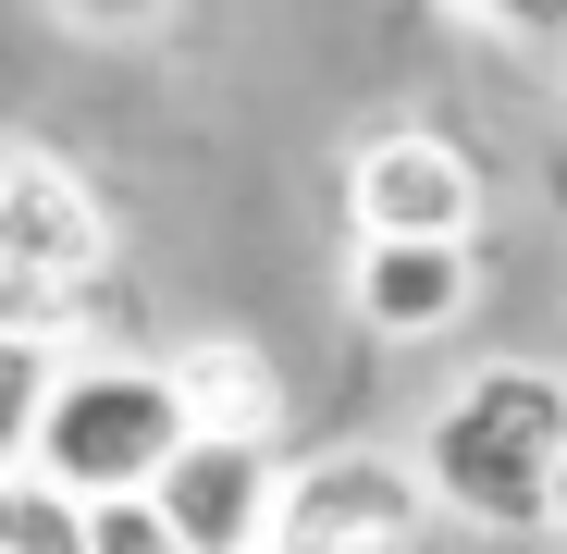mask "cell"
<instances>
[{
    "mask_svg": "<svg viewBox=\"0 0 567 554\" xmlns=\"http://www.w3.org/2000/svg\"><path fill=\"white\" fill-rule=\"evenodd\" d=\"M50 407H62V345H0V481L38 469Z\"/></svg>",
    "mask_w": 567,
    "mask_h": 554,
    "instance_id": "9",
    "label": "cell"
},
{
    "mask_svg": "<svg viewBox=\"0 0 567 554\" xmlns=\"http://www.w3.org/2000/svg\"><path fill=\"white\" fill-rule=\"evenodd\" d=\"M161 369H173L185 419H198V443H271V431H284V369H271L247 333H185Z\"/></svg>",
    "mask_w": 567,
    "mask_h": 554,
    "instance_id": "8",
    "label": "cell"
},
{
    "mask_svg": "<svg viewBox=\"0 0 567 554\" xmlns=\"http://www.w3.org/2000/svg\"><path fill=\"white\" fill-rule=\"evenodd\" d=\"M0 554H100V505L50 493L38 469H25V481H0Z\"/></svg>",
    "mask_w": 567,
    "mask_h": 554,
    "instance_id": "10",
    "label": "cell"
},
{
    "mask_svg": "<svg viewBox=\"0 0 567 554\" xmlns=\"http://www.w3.org/2000/svg\"><path fill=\"white\" fill-rule=\"evenodd\" d=\"M420 481L468 530H555V493H567V369L482 357L420 419Z\"/></svg>",
    "mask_w": 567,
    "mask_h": 554,
    "instance_id": "1",
    "label": "cell"
},
{
    "mask_svg": "<svg viewBox=\"0 0 567 554\" xmlns=\"http://www.w3.org/2000/svg\"><path fill=\"white\" fill-rule=\"evenodd\" d=\"M148 505L173 518L185 554H271L284 469H271V443H185V456H173V481H161Z\"/></svg>",
    "mask_w": 567,
    "mask_h": 554,
    "instance_id": "6",
    "label": "cell"
},
{
    "mask_svg": "<svg viewBox=\"0 0 567 554\" xmlns=\"http://www.w3.org/2000/svg\"><path fill=\"white\" fill-rule=\"evenodd\" d=\"M74 333V296L25 284V271H0V345H62Z\"/></svg>",
    "mask_w": 567,
    "mask_h": 554,
    "instance_id": "11",
    "label": "cell"
},
{
    "mask_svg": "<svg viewBox=\"0 0 567 554\" xmlns=\"http://www.w3.org/2000/svg\"><path fill=\"white\" fill-rule=\"evenodd\" d=\"M346 210H358V247H468L482 234V160L444 124H383L346 148Z\"/></svg>",
    "mask_w": 567,
    "mask_h": 554,
    "instance_id": "3",
    "label": "cell"
},
{
    "mask_svg": "<svg viewBox=\"0 0 567 554\" xmlns=\"http://www.w3.org/2000/svg\"><path fill=\"white\" fill-rule=\"evenodd\" d=\"M198 443L173 369H136V357H74L62 369V407L38 431V481L74 493V505H148L173 481V456Z\"/></svg>",
    "mask_w": 567,
    "mask_h": 554,
    "instance_id": "2",
    "label": "cell"
},
{
    "mask_svg": "<svg viewBox=\"0 0 567 554\" xmlns=\"http://www.w3.org/2000/svg\"><path fill=\"white\" fill-rule=\"evenodd\" d=\"M432 481L408 456H370V443H333L309 469H284V518H271V554H420L432 530Z\"/></svg>",
    "mask_w": 567,
    "mask_h": 554,
    "instance_id": "4",
    "label": "cell"
},
{
    "mask_svg": "<svg viewBox=\"0 0 567 554\" xmlns=\"http://www.w3.org/2000/svg\"><path fill=\"white\" fill-rule=\"evenodd\" d=\"M0 271H25L50 296H86L112 271V210L62 148H25L13 160V198H0Z\"/></svg>",
    "mask_w": 567,
    "mask_h": 554,
    "instance_id": "5",
    "label": "cell"
},
{
    "mask_svg": "<svg viewBox=\"0 0 567 554\" xmlns=\"http://www.w3.org/2000/svg\"><path fill=\"white\" fill-rule=\"evenodd\" d=\"M13 160H25V136H0V198H13Z\"/></svg>",
    "mask_w": 567,
    "mask_h": 554,
    "instance_id": "13",
    "label": "cell"
},
{
    "mask_svg": "<svg viewBox=\"0 0 567 554\" xmlns=\"http://www.w3.org/2000/svg\"><path fill=\"white\" fill-rule=\"evenodd\" d=\"M100 554H185L161 505H100Z\"/></svg>",
    "mask_w": 567,
    "mask_h": 554,
    "instance_id": "12",
    "label": "cell"
},
{
    "mask_svg": "<svg viewBox=\"0 0 567 554\" xmlns=\"http://www.w3.org/2000/svg\"><path fill=\"white\" fill-rule=\"evenodd\" d=\"M555 530H567V493H555Z\"/></svg>",
    "mask_w": 567,
    "mask_h": 554,
    "instance_id": "14",
    "label": "cell"
},
{
    "mask_svg": "<svg viewBox=\"0 0 567 554\" xmlns=\"http://www.w3.org/2000/svg\"><path fill=\"white\" fill-rule=\"evenodd\" d=\"M468 284H482V247H358L346 259V309L383 333V345H432Z\"/></svg>",
    "mask_w": 567,
    "mask_h": 554,
    "instance_id": "7",
    "label": "cell"
}]
</instances>
